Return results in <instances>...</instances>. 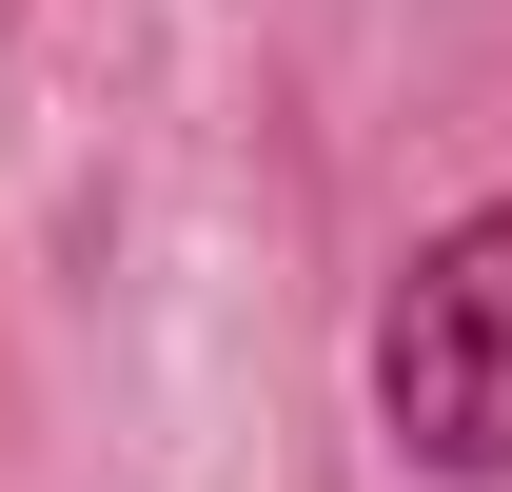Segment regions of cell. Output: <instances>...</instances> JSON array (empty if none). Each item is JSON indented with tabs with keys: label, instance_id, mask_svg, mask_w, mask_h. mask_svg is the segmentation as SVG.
Instances as JSON below:
<instances>
[{
	"label": "cell",
	"instance_id": "obj_1",
	"mask_svg": "<svg viewBox=\"0 0 512 492\" xmlns=\"http://www.w3.org/2000/svg\"><path fill=\"white\" fill-rule=\"evenodd\" d=\"M375 433L434 492H512V197L414 237V276L375 296Z\"/></svg>",
	"mask_w": 512,
	"mask_h": 492
}]
</instances>
